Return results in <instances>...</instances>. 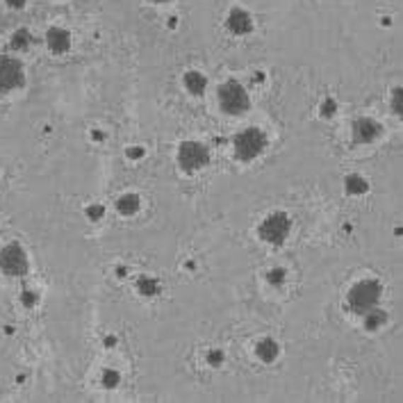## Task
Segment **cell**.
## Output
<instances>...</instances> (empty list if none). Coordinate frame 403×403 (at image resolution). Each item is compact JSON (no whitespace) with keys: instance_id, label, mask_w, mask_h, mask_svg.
<instances>
[{"instance_id":"6da1fadb","label":"cell","mask_w":403,"mask_h":403,"mask_svg":"<svg viewBox=\"0 0 403 403\" xmlns=\"http://www.w3.org/2000/svg\"><path fill=\"white\" fill-rule=\"evenodd\" d=\"M219 103L228 114H242V112H246V108H249V96H246V91L239 87V84L228 82L219 91Z\"/></svg>"},{"instance_id":"7a4b0ae2","label":"cell","mask_w":403,"mask_h":403,"mask_svg":"<svg viewBox=\"0 0 403 403\" xmlns=\"http://www.w3.org/2000/svg\"><path fill=\"white\" fill-rule=\"evenodd\" d=\"M264 144H267V140H264V135L260 130H246L237 137L235 148L242 160H253V157L262 153Z\"/></svg>"},{"instance_id":"3957f363","label":"cell","mask_w":403,"mask_h":403,"mask_svg":"<svg viewBox=\"0 0 403 403\" xmlns=\"http://www.w3.org/2000/svg\"><path fill=\"white\" fill-rule=\"evenodd\" d=\"M378 294H380V288L376 283H363L351 292V305L360 312H363V310L367 312V310H371V307L376 305Z\"/></svg>"},{"instance_id":"277c9868","label":"cell","mask_w":403,"mask_h":403,"mask_svg":"<svg viewBox=\"0 0 403 403\" xmlns=\"http://www.w3.org/2000/svg\"><path fill=\"white\" fill-rule=\"evenodd\" d=\"M180 164H183L185 169H198V166H203L208 162V151L200 144H194V142H189L185 144L183 148H180Z\"/></svg>"},{"instance_id":"5b68a950","label":"cell","mask_w":403,"mask_h":403,"mask_svg":"<svg viewBox=\"0 0 403 403\" xmlns=\"http://www.w3.org/2000/svg\"><path fill=\"white\" fill-rule=\"evenodd\" d=\"M290 230V221L285 215H273L262 224V237L269 242H283Z\"/></svg>"},{"instance_id":"8992f818","label":"cell","mask_w":403,"mask_h":403,"mask_svg":"<svg viewBox=\"0 0 403 403\" xmlns=\"http://www.w3.org/2000/svg\"><path fill=\"white\" fill-rule=\"evenodd\" d=\"M356 132H358V137H363V142H369L378 135V128H376V123H371V121H360L356 125Z\"/></svg>"}]
</instances>
